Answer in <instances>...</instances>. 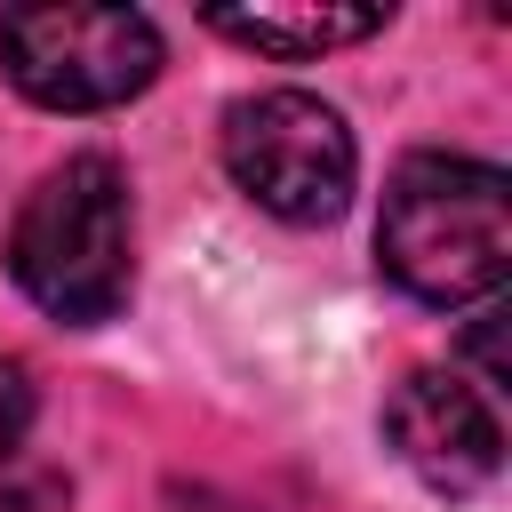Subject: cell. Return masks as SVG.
I'll return each mask as SVG.
<instances>
[{
  "label": "cell",
  "mask_w": 512,
  "mask_h": 512,
  "mask_svg": "<svg viewBox=\"0 0 512 512\" xmlns=\"http://www.w3.org/2000/svg\"><path fill=\"white\" fill-rule=\"evenodd\" d=\"M376 256L416 304H480L512 264V184L464 152H416L384 184Z\"/></svg>",
  "instance_id": "1"
},
{
  "label": "cell",
  "mask_w": 512,
  "mask_h": 512,
  "mask_svg": "<svg viewBox=\"0 0 512 512\" xmlns=\"http://www.w3.org/2000/svg\"><path fill=\"white\" fill-rule=\"evenodd\" d=\"M8 272L64 328L112 320L128 304V176L104 152H72L64 168H48L16 208Z\"/></svg>",
  "instance_id": "2"
},
{
  "label": "cell",
  "mask_w": 512,
  "mask_h": 512,
  "mask_svg": "<svg viewBox=\"0 0 512 512\" xmlns=\"http://www.w3.org/2000/svg\"><path fill=\"white\" fill-rule=\"evenodd\" d=\"M224 168L264 216L328 224L352 200L360 152H352V128L336 104H320L304 88H264L224 112Z\"/></svg>",
  "instance_id": "3"
},
{
  "label": "cell",
  "mask_w": 512,
  "mask_h": 512,
  "mask_svg": "<svg viewBox=\"0 0 512 512\" xmlns=\"http://www.w3.org/2000/svg\"><path fill=\"white\" fill-rule=\"evenodd\" d=\"M0 64L48 112H104L152 88L160 32L144 8H8Z\"/></svg>",
  "instance_id": "4"
},
{
  "label": "cell",
  "mask_w": 512,
  "mask_h": 512,
  "mask_svg": "<svg viewBox=\"0 0 512 512\" xmlns=\"http://www.w3.org/2000/svg\"><path fill=\"white\" fill-rule=\"evenodd\" d=\"M384 440L440 496H472V488H488L504 472V424H496V408L464 376H448V368H416L384 400Z\"/></svg>",
  "instance_id": "5"
},
{
  "label": "cell",
  "mask_w": 512,
  "mask_h": 512,
  "mask_svg": "<svg viewBox=\"0 0 512 512\" xmlns=\"http://www.w3.org/2000/svg\"><path fill=\"white\" fill-rule=\"evenodd\" d=\"M208 32L256 48V56H280V64H304V56H328V48H352L368 32H384V8H328V0H304V8H208Z\"/></svg>",
  "instance_id": "6"
},
{
  "label": "cell",
  "mask_w": 512,
  "mask_h": 512,
  "mask_svg": "<svg viewBox=\"0 0 512 512\" xmlns=\"http://www.w3.org/2000/svg\"><path fill=\"white\" fill-rule=\"evenodd\" d=\"M24 432H32V384L16 360H0V464L24 448Z\"/></svg>",
  "instance_id": "7"
}]
</instances>
